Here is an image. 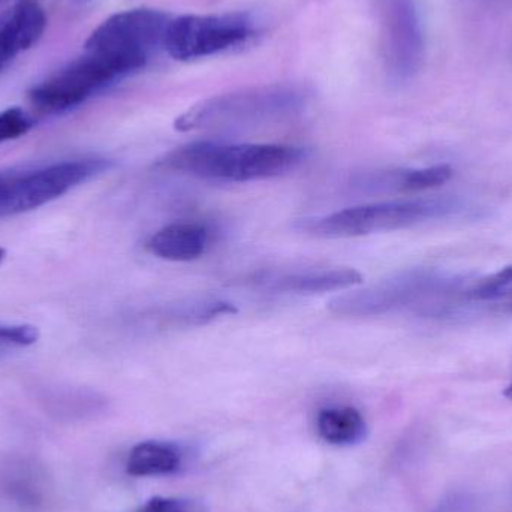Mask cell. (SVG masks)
<instances>
[{"instance_id": "6da1fadb", "label": "cell", "mask_w": 512, "mask_h": 512, "mask_svg": "<svg viewBox=\"0 0 512 512\" xmlns=\"http://www.w3.org/2000/svg\"><path fill=\"white\" fill-rule=\"evenodd\" d=\"M306 159L307 150L291 144L197 141L171 150L158 164L207 182L248 183L291 173Z\"/></svg>"}, {"instance_id": "8992f818", "label": "cell", "mask_w": 512, "mask_h": 512, "mask_svg": "<svg viewBox=\"0 0 512 512\" xmlns=\"http://www.w3.org/2000/svg\"><path fill=\"white\" fill-rule=\"evenodd\" d=\"M125 78V74L104 57L84 51L59 71L36 84L30 102L42 113L60 114L80 107L102 90Z\"/></svg>"}, {"instance_id": "7a4b0ae2", "label": "cell", "mask_w": 512, "mask_h": 512, "mask_svg": "<svg viewBox=\"0 0 512 512\" xmlns=\"http://www.w3.org/2000/svg\"><path fill=\"white\" fill-rule=\"evenodd\" d=\"M306 104V93L294 86L236 90L198 102L177 117L174 128L179 132L258 128L291 119Z\"/></svg>"}, {"instance_id": "ac0fdd59", "label": "cell", "mask_w": 512, "mask_h": 512, "mask_svg": "<svg viewBox=\"0 0 512 512\" xmlns=\"http://www.w3.org/2000/svg\"><path fill=\"white\" fill-rule=\"evenodd\" d=\"M35 125V120L23 108H8L0 113V143L23 137Z\"/></svg>"}, {"instance_id": "9c48e42d", "label": "cell", "mask_w": 512, "mask_h": 512, "mask_svg": "<svg viewBox=\"0 0 512 512\" xmlns=\"http://www.w3.org/2000/svg\"><path fill=\"white\" fill-rule=\"evenodd\" d=\"M426 54L423 24L414 0H387L385 57L391 80L408 83L420 72Z\"/></svg>"}, {"instance_id": "3957f363", "label": "cell", "mask_w": 512, "mask_h": 512, "mask_svg": "<svg viewBox=\"0 0 512 512\" xmlns=\"http://www.w3.org/2000/svg\"><path fill=\"white\" fill-rule=\"evenodd\" d=\"M462 209V204L451 198L379 201L303 219L297 228L318 239H355L405 230L433 219L447 218Z\"/></svg>"}, {"instance_id": "30bf717a", "label": "cell", "mask_w": 512, "mask_h": 512, "mask_svg": "<svg viewBox=\"0 0 512 512\" xmlns=\"http://www.w3.org/2000/svg\"><path fill=\"white\" fill-rule=\"evenodd\" d=\"M245 283L267 294L313 295L354 288L363 276L351 267L273 268L252 273Z\"/></svg>"}, {"instance_id": "7402d4cb", "label": "cell", "mask_w": 512, "mask_h": 512, "mask_svg": "<svg viewBox=\"0 0 512 512\" xmlns=\"http://www.w3.org/2000/svg\"><path fill=\"white\" fill-rule=\"evenodd\" d=\"M11 2L17 3L21 2V0H0V8H2V6L8 5V3Z\"/></svg>"}, {"instance_id": "7c38bea8", "label": "cell", "mask_w": 512, "mask_h": 512, "mask_svg": "<svg viewBox=\"0 0 512 512\" xmlns=\"http://www.w3.org/2000/svg\"><path fill=\"white\" fill-rule=\"evenodd\" d=\"M212 233L198 222H173L156 231L147 240L146 249L156 258L171 262H189L201 258L209 249Z\"/></svg>"}, {"instance_id": "d6986e66", "label": "cell", "mask_w": 512, "mask_h": 512, "mask_svg": "<svg viewBox=\"0 0 512 512\" xmlns=\"http://www.w3.org/2000/svg\"><path fill=\"white\" fill-rule=\"evenodd\" d=\"M137 512H207V508L195 499L155 496Z\"/></svg>"}, {"instance_id": "44dd1931", "label": "cell", "mask_w": 512, "mask_h": 512, "mask_svg": "<svg viewBox=\"0 0 512 512\" xmlns=\"http://www.w3.org/2000/svg\"><path fill=\"white\" fill-rule=\"evenodd\" d=\"M504 396L507 397V399L512 400V384L508 385L507 390H505Z\"/></svg>"}, {"instance_id": "9a60e30c", "label": "cell", "mask_w": 512, "mask_h": 512, "mask_svg": "<svg viewBox=\"0 0 512 512\" xmlns=\"http://www.w3.org/2000/svg\"><path fill=\"white\" fill-rule=\"evenodd\" d=\"M316 432L334 447H354L366 441L369 426L354 406H327L316 415Z\"/></svg>"}, {"instance_id": "603a6c76", "label": "cell", "mask_w": 512, "mask_h": 512, "mask_svg": "<svg viewBox=\"0 0 512 512\" xmlns=\"http://www.w3.org/2000/svg\"><path fill=\"white\" fill-rule=\"evenodd\" d=\"M6 251L3 248H0V264H2L3 259H5Z\"/></svg>"}, {"instance_id": "5bb4252c", "label": "cell", "mask_w": 512, "mask_h": 512, "mask_svg": "<svg viewBox=\"0 0 512 512\" xmlns=\"http://www.w3.org/2000/svg\"><path fill=\"white\" fill-rule=\"evenodd\" d=\"M182 447L167 441H144L129 451L126 472L132 477H167L182 471Z\"/></svg>"}, {"instance_id": "e0dca14e", "label": "cell", "mask_w": 512, "mask_h": 512, "mask_svg": "<svg viewBox=\"0 0 512 512\" xmlns=\"http://www.w3.org/2000/svg\"><path fill=\"white\" fill-rule=\"evenodd\" d=\"M38 337V330L33 325L0 324V355L32 346Z\"/></svg>"}, {"instance_id": "8fae6325", "label": "cell", "mask_w": 512, "mask_h": 512, "mask_svg": "<svg viewBox=\"0 0 512 512\" xmlns=\"http://www.w3.org/2000/svg\"><path fill=\"white\" fill-rule=\"evenodd\" d=\"M45 27L44 9L33 0H21L0 12V71L32 48Z\"/></svg>"}, {"instance_id": "52a82bcc", "label": "cell", "mask_w": 512, "mask_h": 512, "mask_svg": "<svg viewBox=\"0 0 512 512\" xmlns=\"http://www.w3.org/2000/svg\"><path fill=\"white\" fill-rule=\"evenodd\" d=\"M441 279L424 270L403 271L363 289L337 295L328 303L343 318H372L421 306L439 288Z\"/></svg>"}, {"instance_id": "2e32d148", "label": "cell", "mask_w": 512, "mask_h": 512, "mask_svg": "<svg viewBox=\"0 0 512 512\" xmlns=\"http://www.w3.org/2000/svg\"><path fill=\"white\" fill-rule=\"evenodd\" d=\"M453 176L450 165L420 168V170H402L394 174V192L414 194L429 191L445 185Z\"/></svg>"}, {"instance_id": "5b68a950", "label": "cell", "mask_w": 512, "mask_h": 512, "mask_svg": "<svg viewBox=\"0 0 512 512\" xmlns=\"http://www.w3.org/2000/svg\"><path fill=\"white\" fill-rule=\"evenodd\" d=\"M170 20L165 12L156 9L119 12L96 27L84 51L104 57L128 77L146 66L156 48L164 47Z\"/></svg>"}, {"instance_id": "277c9868", "label": "cell", "mask_w": 512, "mask_h": 512, "mask_svg": "<svg viewBox=\"0 0 512 512\" xmlns=\"http://www.w3.org/2000/svg\"><path fill=\"white\" fill-rule=\"evenodd\" d=\"M111 167L110 159L86 158L0 173V218L39 209Z\"/></svg>"}, {"instance_id": "4fadbf2b", "label": "cell", "mask_w": 512, "mask_h": 512, "mask_svg": "<svg viewBox=\"0 0 512 512\" xmlns=\"http://www.w3.org/2000/svg\"><path fill=\"white\" fill-rule=\"evenodd\" d=\"M236 312L234 304L219 298H183L155 304V307L146 313V318L159 330H171L209 324L215 319L234 315Z\"/></svg>"}, {"instance_id": "ffe728a7", "label": "cell", "mask_w": 512, "mask_h": 512, "mask_svg": "<svg viewBox=\"0 0 512 512\" xmlns=\"http://www.w3.org/2000/svg\"><path fill=\"white\" fill-rule=\"evenodd\" d=\"M512 288V265L505 267L504 270L490 276L489 279L483 280L477 288L472 291V297L477 300H495L502 297L505 291Z\"/></svg>"}, {"instance_id": "ba28073f", "label": "cell", "mask_w": 512, "mask_h": 512, "mask_svg": "<svg viewBox=\"0 0 512 512\" xmlns=\"http://www.w3.org/2000/svg\"><path fill=\"white\" fill-rule=\"evenodd\" d=\"M251 33V18L240 12L182 15L168 23L164 48L177 60L201 59L242 44Z\"/></svg>"}]
</instances>
